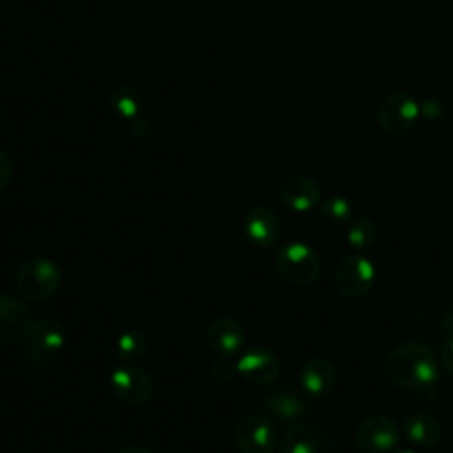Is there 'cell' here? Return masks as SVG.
Returning a JSON list of instances; mask_svg holds the SVG:
<instances>
[{"instance_id":"13","label":"cell","mask_w":453,"mask_h":453,"mask_svg":"<svg viewBox=\"0 0 453 453\" xmlns=\"http://www.w3.org/2000/svg\"><path fill=\"white\" fill-rule=\"evenodd\" d=\"M242 230L257 248H271L280 239L281 223L269 207L253 205L242 216Z\"/></svg>"},{"instance_id":"14","label":"cell","mask_w":453,"mask_h":453,"mask_svg":"<svg viewBox=\"0 0 453 453\" xmlns=\"http://www.w3.org/2000/svg\"><path fill=\"white\" fill-rule=\"evenodd\" d=\"M280 198L288 209L296 212H308L320 203L322 189L315 179L297 173L281 180Z\"/></svg>"},{"instance_id":"2","label":"cell","mask_w":453,"mask_h":453,"mask_svg":"<svg viewBox=\"0 0 453 453\" xmlns=\"http://www.w3.org/2000/svg\"><path fill=\"white\" fill-rule=\"evenodd\" d=\"M64 281L60 265L48 257H34L25 260L16 276L14 285L19 296L32 303H42L58 294Z\"/></svg>"},{"instance_id":"10","label":"cell","mask_w":453,"mask_h":453,"mask_svg":"<svg viewBox=\"0 0 453 453\" xmlns=\"http://www.w3.org/2000/svg\"><path fill=\"white\" fill-rule=\"evenodd\" d=\"M278 453H331L333 437L313 423L290 425L276 442Z\"/></svg>"},{"instance_id":"17","label":"cell","mask_w":453,"mask_h":453,"mask_svg":"<svg viewBox=\"0 0 453 453\" xmlns=\"http://www.w3.org/2000/svg\"><path fill=\"white\" fill-rule=\"evenodd\" d=\"M262 405L269 416L285 423L297 421L306 412L304 400L288 388H276L265 393L262 398Z\"/></svg>"},{"instance_id":"24","label":"cell","mask_w":453,"mask_h":453,"mask_svg":"<svg viewBox=\"0 0 453 453\" xmlns=\"http://www.w3.org/2000/svg\"><path fill=\"white\" fill-rule=\"evenodd\" d=\"M14 173V163L7 150L0 149V193L9 186Z\"/></svg>"},{"instance_id":"6","label":"cell","mask_w":453,"mask_h":453,"mask_svg":"<svg viewBox=\"0 0 453 453\" xmlns=\"http://www.w3.org/2000/svg\"><path fill=\"white\" fill-rule=\"evenodd\" d=\"M110 388L113 395L127 405H145L154 395L152 377L134 363L117 365L110 373Z\"/></svg>"},{"instance_id":"19","label":"cell","mask_w":453,"mask_h":453,"mask_svg":"<svg viewBox=\"0 0 453 453\" xmlns=\"http://www.w3.org/2000/svg\"><path fill=\"white\" fill-rule=\"evenodd\" d=\"M108 104L119 117L126 120H134L143 111V97L138 88L129 83H120L113 87L108 94Z\"/></svg>"},{"instance_id":"27","label":"cell","mask_w":453,"mask_h":453,"mask_svg":"<svg viewBox=\"0 0 453 453\" xmlns=\"http://www.w3.org/2000/svg\"><path fill=\"white\" fill-rule=\"evenodd\" d=\"M119 453H156L154 449L143 446V444H127Z\"/></svg>"},{"instance_id":"12","label":"cell","mask_w":453,"mask_h":453,"mask_svg":"<svg viewBox=\"0 0 453 453\" xmlns=\"http://www.w3.org/2000/svg\"><path fill=\"white\" fill-rule=\"evenodd\" d=\"M32 324V311L19 297L0 294V345H14L25 340Z\"/></svg>"},{"instance_id":"8","label":"cell","mask_w":453,"mask_h":453,"mask_svg":"<svg viewBox=\"0 0 453 453\" xmlns=\"http://www.w3.org/2000/svg\"><path fill=\"white\" fill-rule=\"evenodd\" d=\"M234 441L241 453H273L278 435L271 419L260 414H246L234 426Z\"/></svg>"},{"instance_id":"20","label":"cell","mask_w":453,"mask_h":453,"mask_svg":"<svg viewBox=\"0 0 453 453\" xmlns=\"http://www.w3.org/2000/svg\"><path fill=\"white\" fill-rule=\"evenodd\" d=\"M377 237L375 225L366 216H357L349 223L347 228V244L354 250V253L368 251Z\"/></svg>"},{"instance_id":"18","label":"cell","mask_w":453,"mask_h":453,"mask_svg":"<svg viewBox=\"0 0 453 453\" xmlns=\"http://www.w3.org/2000/svg\"><path fill=\"white\" fill-rule=\"evenodd\" d=\"M405 439L418 448H434L441 441V423L426 412H416L403 421Z\"/></svg>"},{"instance_id":"25","label":"cell","mask_w":453,"mask_h":453,"mask_svg":"<svg viewBox=\"0 0 453 453\" xmlns=\"http://www.w3.org/2000/svg\"><path fill=\"white\" fill-rule=\"evenodd\" d=\"M441 363L444 368L453 375V334L446 336V340L441 345Z\"/></svg>"},{"instance_id":"4","label":"cell","mask_w":453,"mask_h":453,"mask_svg":"<svg viewBox=\"0 0 453 453\" xmlns=\"http://www.w3.org/2000/svg\"><path fill=\"white\" fill-rule=\"evenodd\" d=\"M67 340L65 326L57 319H41L32 324L25 336L23 356L35 368L48 366L53 356L64 349Z\"/></svg>"},{"instance_id":"1","label":"cell","mask_w":453,"mask_h":453,"mask_svg":"<svg viewBox=\"0 0 453 453\" xmlns=\"http://www.w3.org/2000/svg\"><path fill=\"white\" fill-rule=\"evenodd\" d=\"M382 370L393 386L412 393L434 389L441 379L437 354L419 342H402L391 347Z\"/></svg>"},{"instance_id":"16","label":"cell","mask_w":453,"mask_h":453,"mask_svg":"<svg viewBox=\"0 0 453 453\" xmlns=\"http://www.w3.org/2000/svg\"><path fill=\"white\" fill-rule=\"evenodd\" d=\"M299 382L306 395L313 398H326L336 386L334 366L324 357H311L303 365Z\"/></svg>"},{"instance_id":"28","label":"cell","mask_w":453,"mask_h":453,"mask_svg":"<svg viewBox=\"0 0 453 453\" xmlns=\"http://www.w3.org/2000/svg\"><path fill=\"white\" fill-rule=\"evenodd\" d=\"M396 453H416L414 449H407V448H403V449H398Z\"/></svg>"},{"instance_id":"5","label":"cell","mask_w":453,"mask_h":453,"mask_svg":"<svg viewBox=\"0 0 453 453\" xmlns=\"http://www.w3.org/2000/svg\"><path fill=\"white\" fill-rule=\"evenodd\" d=\"M418 117L419 106L416 99L403 90L391 92L377 108V124L380 131L393 138L405 136L409 131H412Z\"/></svg>"},{"instance_id":"3","label":"cell","mask_w":453,"mask_h":453,"mask_svg":"<svg viewBox=\"0 0 453 453\" xmlns=\"http://www.w3.org/2000/svg\"><path fill=\"white\" fill-rule=\"evenodd\" d=\"M274 265L285 281L299 287L311 285L319 278L322 267L317 251L299 241L287 242L278 248Z\"/></svg>"},{"instance_id":"26","label":"cell","mask_w":453,"mask_h":453,"mask_svg":"<svg viewBox=\"0 0 453 453\" xmlns=\"http://www.w3.org/2000/svg\"><path fill=\"white\" fill-rule=\"evenodd\" d=\"M131 133L138 138V140H145V138H149V134H150V126H149V122H145L143 119H134L133 120V129H131Z\"/></svg>"},{"instance_id":"21","label":"cell","mask_w":453,"mask_h":453,"mask_svg":"<svg viewBox=\"0 0 453 453\" xmlns=\"http://www.w3.org/2000/svg\"><path fill=\"white\" fill-rule=\"evenodd\" d=\"M115 352L122 363H134L147 352V338L140 331H124L117 338Z\"/></svg>"},{"instance_id":"22","label":"cell","mask_w":453,"mask_h":453,"mask_svg":"<svg viewBox=\"0 0 453 453\" xmlns=\"http://www.w3.org/2000/svg\"><path fill=\"white\" fill-rule=\"evenodd\" d=\"M320 212L329 225H345L354 219L352 203L342 195H329L320 203Z\"/></svg>"},{"instance_id":"7","label":"cell","mask_w":453,"mask_h":453,"mask_svg":"<svg viewBox=\"0 0 453 453\" xmlns=\"http://www.w3.org/2000/svg\"><path fill=\"white\" fill-rule=\"evenodd\" d=\"M375 281V267L363 253H350L336 267L334 285L349 299L365 297Z\"/></svg>"},{"instance_id":"11","label":"cell","mask_w":453,"mask_h":453,"mask_svg":"<svg viewBox=\"0 0 453 453\" xmlns=\"http://www.w3.org/2000/svg\"><path fill=\"white\" fill-rule=\"evenodd\" d=\"M239 375L253 386H269L273 384L281 370L280 357L274 350L257 345L248 349L237 359Z\"/></svg>"},{"instance_id":"15","label":"cell","mask_w":453,"mask_h":453,"mask_svg":"<svg viewBox=\"0 0 453 453\" xmlns=\"http://www.w3.org/2000/svg\"><path fill=\"white\" fill-rule=\"evenodd\" d=\"M244 329L232 317H218L207 329V343L218 356H237L244 347Z\"/></svg>"},{"instance_id":"9","label":"cell","mask_w":453,"mask_h":453,"mask_svg":"<svg viewBox=\"0 0 453 453\" xmlns=\"http://www.w3.org/2000/svg\"><path fill=\"white\" fill-rule=\"evenodd\" d=\"M400 439L398 425L384 414L365 418L354 432V442L363 453H388Z\"/></svg>"},{"instance_id":"23","label":"cell","mask_w":453,"mask_h":453,"mask_svg":"<svg viewBox=\"0 0 453 453\" xmlns=\"http://www.w3.org/2000/svg\"><path fill=\"white\" fill-rule=\"evenodd\" d=\"M211 375L218 384H230L237 375V361H234V357L228 356H219L211 368Z\"/></svg>"}]
</instances>
